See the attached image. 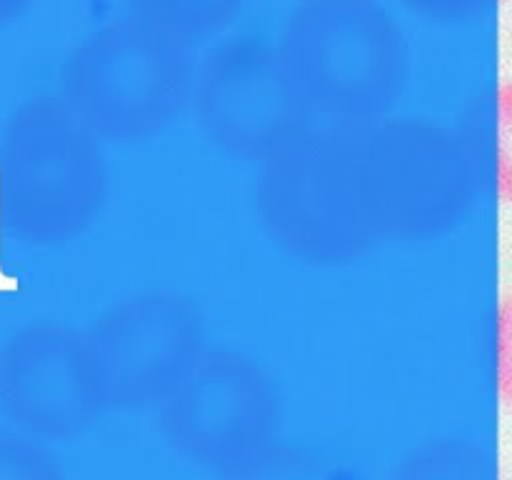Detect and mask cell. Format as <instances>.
I'll return each mask as SVG.
<instances>
[{
    "mask_svg": "<svg viewBox=\"0 0 512 480\" xmlns=\"http://www.w3.org/2000/svg\"><path fill=\"white\" fill-rule=\"evenodd\" d=\"M500 195L512 203V83L500 90Z\"/></svg>",
    "mask_w": 512,
    "mask_h": 480,
    "instance_id": "obj_1",
    "label": "cell"
},
{
    "mask_svg": "<svg viewBox=\"0 0 512 480\" xmlns=\"http://www.w3.org/2000/svg\"><path fill=\"white\" fill-rule=\"evenodd\" d=\"M498 380L500 395L512 408V293L500 305L498 323Z\"/></svg>",
    "mask_w": 512,
    "mask_h": 480,
    "instance_id": "obj_2",
    "label": "cell"
}]
</instances>
